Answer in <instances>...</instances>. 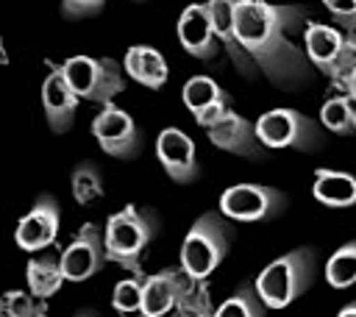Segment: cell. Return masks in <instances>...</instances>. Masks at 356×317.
<instances>
[{
    "instance_id": "cell-1",
    "label": "cell",
    "mask_w": 356,
    "mask_h": 317,
    "mask_svg": "<svg viewBox=\"0 0 356 317\" xmlns=\"http://www.w3.org/2000/svg\"><path fill=\"white\" fill-rule=\"evenodd\" d=\"M306 19L303 6H275L267 0H234V33L239 47L248 53L275 86L295 89L309 78L306 53L289 39Z\"/></svg>"
},
{
    "instance_id": "cell-2",
    "label": "cell",
    "mask_w": 356,
    "mask_h": 317,
    "mask_svg": "<svg viewBox=\"0 0 356 317\" xmlns=\"http://www.w3.org/2000/svg\"><path fill=\"white\" fill-rule=\"evenodd\" d=\"M159 231V220L153 211H142L136 206H125L117 214H111L106 220L103 228V250H106V261L120 264L122 270L131 273V278L145 281L139 256L142 250L150 245V239Z\"/></svg>"
},
{
    "instance_id": "cell-3",
    "label": "cell",
    "mask_w": 356,
    "mask_h": 317,
    "mask_svg": "<svg viewBox=\"0 0 356 317\" xmlns=\"http://www.w3.org/2000/svg\"><path fill=\"white\" fill-rule=\"evenodd\" d=\"M312 273H314V250L298 247L270 261L259 273L253 292L264 309H284L312 284Z\"/></svg>"
},
{
    "instance_id": "cell-4",
    "label": "cell",
    "mask_w": 356,
    "mask_h": 317,
    "mask_svg": "<svg viewBox=\"0 0 356 317\" xmlns=\"http://www.w3.org/2000/svg\"><path fill=\"white\" fill-rule=\"evenodd\" d=\"M231 245V228L222 220L220 211L200 214L181 245V273H186L192 281H203L211 275L222 259L228 256Z\"/></svg>"
},
{
    "instance_id": "cell-5",
    "label": "cell",
    "mask_w": 356,
    "mask_h": 317,
    "mask_svg": "<svg viewBox=\"0 0 356 317\" xmlns=\"http://www.w3.org/2000/svg\"><path fill=\"white\" fill-rule=\"evenodd\" d=\"M58 70H61L67 86L75 92L78 100L83 97V100L106 106L117 95L125 92V78H122V70H120V64L114 58L72 56Z\"/></svg>"
},
{
    "instance_id": "cell-6",
    "label": "cell",
    "mask_w": 356,
    "mask_h": 317,
    "mask_svg": "<svg viewBox=\"0 0 356 317\" xmlns=\"http://www.w3.org/2000/svg\"><path fill=\"white\" fill-rule=\"evenodd\" d=\"M256 139L264 150H278V147H298V150H312L320 145V128L312 122V117L295 111V108H273L264 111L253 122Z\"/></svg>"
},
{
    "instance_id": "cell-7",
    "label": "cell",
    "mask_w": 356,
    "mask_h": 317,
    "mask_svg": "<svg viewBox=\"0 0 356 317\" xmlns=\"http://www.w3.org/2000/svg\"><path fill=\"white\" fill-rule=\"evenodd\" d=\"M284 203H286V197L273 186L236 184L220 195V214L228 220H236V222H256V220H267V217L278 214L284 209Z\"/></svg>"
},
{
    "instance_id": "cell-8",
    "label": "cell",
    "mask_w": 356,
    "mask_h": 317,
    "mask_svg": "<svg viewBox=\"0 0 356 317\" xmlns=\"http://www.w3.org/2000/svg\"><path fill=\"white\" fill-rule=\"evenodd\" d=\"M92 133L97 145L114 158H134L142 150V133L134 117L114 103H106L92 120Z\"/></svg>"
},
{
    "instance_id": "cell-9",
    "label": "cell",
    "mask_w": 356,
    "mask_h": 317,
    "mask_svg": "<svg viewBox=\"0 0 356 317\" xmlns=\"http://www.w3.org/2000/svg\"><path fill=\"white\" fill-rule=\"evenodd\" d=\"M61 275L64 281H86L100 267L106 264V250H103V231L95 222H83L72 242L58 253Z\"/></svg>"
},
{
    "instance_id": "cell-10",
    "label": "cell",
    "mask_w": 356,
    "mask_h": 317,
    "mask_svg": "<svg viewBox=\"0 0 356 317\" xmlns=\"http://www.w3.org/2000/svg\"><path fill=\"white\" fill-rule=\"evenodd\" d=\"M206 133H209L211 145H217L220 150H228V153H234V156L253 158V161H261V158L267 156V150H264V147L259 145V139H256L253 125H250L242 114H236L231 106L206 128Z\"/></svg>"
},
{
    "instance_id": "cell-11",
    "label": "cell",
    "mask_w": 356,
    "mask_h": 317,
    "mask_svg": "<svg viewBox=\"0 0 356 317\" xmlns=\"http://www.w3.org/2000/svg\"><path fill=\"white\" fill-rule=\"evenodd\" d=\"M58 220H61V211H58L56 197L39 195L36 203L31 206V211L22 214V220L17 222V231H14L17 245L28 253L50 247L58 234Z\"/></svg>"
},
{
    "instance_id": "cell-12",
    "label": "cell",
    "mask_w": 356,
    "mask_h": 317,
    "mask_svg": "<svg viewBox=\"0 0 356 317\" xmlns=\"http://www.w3.org/2000/svg\"><path fill=\"white\" fill-rule=\"evenodd\" d=\"M156 156L175 184H192L200 172L195 158V142L178 128H164L156 136Z\"/></svg>"
},
{
    "instance_id": "cell-13",
    "label": "cell",
    "mask_w": 356,
    "mask_h": 317,
    "mask_svg": "<svg viewBox=\"0 0 356 317\" xmlns=\"http://www.w3.org/2000/svg\"><path fill=\"white\" fill-rule=\"evenodd\" d=\"M178 42L181 47L195 56V58H214L217 56V39H214V31H211V22H209V11H206V3H192L181 11L178 17Z\"/></svg>"
},
{
    "instance_id": "cell-14",
    "label": "cell",
    "mask_w": 356,
    "mask_h": 317,
    "mask_svg": "<svg viewBox=\"0 0 356 317\" xmlns=\"http://www.w3.org/2000/svg\"><path fill=\"white\" fill-rule=\"evenodd\" d=\"M42 108H44V117H47L50 131L64 133V131L72 128L75 111H78V97L67 86V81H64V75H61L58 67H53L50 75L42 81Z\"/></svg>"
},
{
    "instance_id": "cell-15",
    "label": "cell",
    "mask_w": 356,
    "mask_h": 317,
    "mask_svg": "<svg viewBox=\"0 0 356 317\" xmlns=\"http://www.w3.org/2000/svg\"><path fill=\"white\" fill-rule=\"evenodd\" d=\"M206 11H209V22H211L214 39L222 42V50L228 53V58L234 61V67L245 78H253V70L256 67L248 58V53L239 47L236 33H234V0H209L206 3Z\"/></svg>"
},
{
    "instance_id": "cell-16",
    "label": "cell",
    "mask_w": 356,
    "mask_h": 317,
    "mask_svg": "<svg viewBox=\"0 0 356 317\" xmlns=\"http://www.w3.org/2000/svg\"><path fill=\"white\" fill-rule=\"evenodd\" d=\"M181 289H184L181 270H161V273H156V275H145L139 311H142L145 317H164V314L175 306Z\"/></svg>"
},
{
    "instance_id": "cell-17",
    "label": "cell",
    "mask_w": 356,
    "mask_h": 317,
    "mask_svg": "<svg viewBox=\"0 0 356 317\" xmlns=\"http://www.w3.org/2000/svg\"><path fill=\"white\" fill-rule=\"evenodd\" d=\"M342 44H345L342 33L331 25L309 22L303 28V53H306L309 64H314L320 72H328L334 67V61L342 53Z\"/></svg>"
},
{
    "instance_id": "cell-18",
    "label": "cell",
    "mask_w": 356,
    "mask_h": 317,
    "mask_svg": "<svg viewBox=\"0 0 356 317\" xmlns=\"http://www.w3.org/2000/svg\"><path fill=\"white\" fill-rule=\"evenodd\" d=\"M122 67H125V72L136 83H142L147 89H161L167 83V75H170L164 56L156 47H150V44H134V47H128Z\"/></svg>"
},
{
    "instance_id": "cell-19",
    "label": "cell",
    "mask_w": 356,
    "mask_h": 317,
    "mask_svg": "<svg viewBox=\"0 0 356 317\" xmlns=\"http://www.w3.org/2000/svg\"><path fill=\"white\" fill-rule=\"evenodd\" d=\"M312 195L331 209H345L356 203V178L350 172H339V170H325L320 167L314 172V184H312Z\"/></svg>"
},
{
    "instance_id": "cell-20",
    "label": "cell",
    "mask_w": 356,
    "mask_h": 317,
    "mask_svg": "<svg viewBox=\"0 0 356 317\" xmlns=\"http://www.w3.org/2000/svg\"><path fill=\"white\" fill-rule=\"evenodd\" d=\"M28 289L33 298L39 300H47L53 298L61 284H64V275H61V264H58V256L56 253H39L28 261Z\"/></svg>"
},
{
    "instance_id": "cell-21",
    "label": "cell",
    "mask_w": 356,
    "mask_h": 317,
    "mask_svg": "<svg viewBox=\"0 0 356 317\" xmlns=\"http://www.w3.org/2000/svg\"><path fill=\"white\" fill-rule=\"evenodd\" d=\"M325 281L334 289H348L350 284H356V239L331 253V259L325 261Z\"/></svg>"
},
{
    "instance_id": "cell-22",
    "label": "cell",
    "mask_w": 356,
    "mask_h": 317,
    "mask_svg": "<svg viewBox=\"0 0 356 317\" xmlns=\"http://www.w3.org/2000/svg\"><path fill=\"white\" fill-rule=\"evenodd\" d=\"M320 122L339 136L356 133V106L348 97H331L320 108Z\"/></svg>"
},
{
    "instance_id": "cell-23",
    "label": "cell",
    "mask_w": 356,
    "mask_h": 317,
    "mask_svg": "<svg viewBox=\"0 0 356 317\" xmlns=\"http://www.w3.org/2000/svg\"><path fill=\"white\" fill-rule=\"evenodd\" d=\"M72 197L78 206H92L95 200L103 197V181H100V172L92 161H81L75 170H72Z\"/></svg>"
},
{
    "instance_id": "cell-24",
    "label": "cell",
    "mask_w": 356,
    "mask_h": 317,
    "mask_svg": "<svg viewBox=\"0 0 356 317\" xmlns=\"http://www.w3.org/2000/svg\"><path fill=\"white\" fill-rule=\"evenodd\" d=\"M184 106L192 111V114H197V111H203L206 106H211V103H217V100H222V97H228L209 75H195V78H189L186 83H184Z\"/></svg>"
},
{
    "instance_id": "cell-25",
    "label": "cell",
    "mask_w": 356,
    "mask_h": 317,
    "mask_svg": "<svg viewBox=\"0 0 356 317\" xmlns=\"http://www.w3.org/2000/svg\"><path fill=\"white\" fill-rule=\"evenodd\" d=\"M214 317H264V306L256 298V292L250 286H245L236 295H231L228 300H222L217 306Z\"/></svg>"
},
{
    "instance_id": "cell-26",
    "label": "cell",
    "mask_w": 356,
    "mask_h": 317,
    "mask_svg": "<svg viewBox=\"0 0 356 317\" xmlns=\"http://www.w3.org/2000/svg\"><path fill=\"white\" fill-rule=\"evenodd\" d=\"M0 314L3 317H47L44 303L22 289H11L0 300Z\"/></svg>"
},
{
    "instance_id": "cell-27",
    "label": "cell",
    "mask_w": 356,
    "mask_h": 317,
    "mask_svg": "<svg viewBox=\"0 0 356 317\" xmlns=\"http://www.w3.org/2000/svg\"><path fill=\"white\" fill-rule=\"evenodd\" d=\"M111 303L117 311H139V303H142V281L139 278H125V281H117L114 286V295H111Z\"/></svg>"
},
{
    "instance_id": "cell-28",
    "label": "cell",
    "mask_w": 356,
    "mask_h": 317,
    "mask_svg": "<svg viewBox=\"0 0 356 317\" xmlns=\"http://www.w3.org/2000/svg\"><path fill=\"white\" fill-rule=\"evenodd\" d=\"M103 6H106V0H61V14L67 19H81V17L100 14Z\"/></svg>"
},
{
    "instance_id": "cell-29",
    "label": "cell",
    "mask_w": 356,
    "mask_h": 317,
    "mask_svg": "<svg viewBox=\"0 0 356 317\" xmlns=\"http://www.w3.org/2000/svg\"><path fill=\"white\" fill-rule=\"evenodd\" d=\"M228 106H231V100H228V97H222V100H217V103L206 106L203 111H197V114H195V122H197L200 128H209V125H211V122H214V120H217Z\"/></svg>"
},
{
    "instance_id": "cell-30",
    "label": "cell",
    "mask_w": 356,
    "mask_h": 317,
    "mask_svg": "<svg viewBox=\"0 0 356 317\" xmlns=\"http://www.w3.org/2000/svg\"><path fill=\"white\" fill-rule=\"evenodd\" d=\"M323 6L337 19H353L356 17V0H323Z\"/></svg>"
},
{
    "instance_id": "cell-31",
    "label": "cell",
    "mask_w": 356,
    "mask_h": 317,
    "mask_svg": "<svg viewBox=\"0 0 356 317\" xmlns=\"http://www.w3.org/2000/svg\"><path fill=\"white\" fill-rule=\"evenodd\" d=\"M345 92H348L345 97H348L350 103H356V70L348 72V78H345Z\"/></svg>"
},
{
    "instance_id": "cell-32",
    "label": "cell",
    "mask_w": 356,
    "mask_h": 317,
    "mask_svg": "<svg viewBox=\"0 0 356 317\" xmlns=\"http://www.w3.org/2000/svg\"><path fill=\"white\" fill-rule=\"evenodd\" d=\"M337 317H356V300L353 303H348L345 309H339V314Z\"/></svg>"
},
{
    "instance_id": "cell-33",
    "label": "cell",
    "mask_w": 356,
    "mask_h": 317,
    "mask_svg": "<svg viewBox=\"0 0 356 317\" xmlns=\"http://www.w3.org/2000/svg\"><path fill=\"white\" fill-rule=\"evenodd\" d=\"M0 64H8V56H6V47H3V36H0Z\"/></svg>"
},
{
    "instance_id": "cell-34",
    "label": "cell",
    "mask_w": 356,
    "mask_h": 317,
    "mask_svg": "<svg viewBox=\"0 0 356 317\" xmlns=\"http://www.w3.org/2000/svg\"><path fill=\"white\" fill-rule=\"evenodd\" d=\"M78 317H92V314H86V311H83V314H78Z\"/></svg>"
}]
</instances>
